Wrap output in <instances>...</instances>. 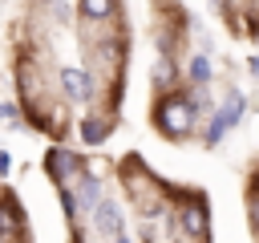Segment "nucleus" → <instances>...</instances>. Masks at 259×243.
Segmentation results:
<instances>
[{
  "label": "nucleus",
  "instance_id": "9b49d317",
  "mask_svg": "<svg viewBox=\"0 0 259 243\" xmlns=\"http://www.w3.org/2000/svg\"><path fill=\"white\" fill-rule=\"evenodd\" d=\"M154 77H158V81H162V85H170V81H174V65H170V61H166V57H162V61H158V65H154Z\"/></svg>",
  "mask_w": 259,
  "mask_h": 243
},
{
  "label": "nucleus",
  "instance_id": "f8f14e48",
  "mask_svg": "<svg viewBox=\"0 0 259 243\" xmlns=\"http://www.w3.org/2000/svg\"><path fill=\"white\" fill-rule=\"evenodd\" d=\"M251 223H255V227H259V198H255V202H251Z\"/></svg>",
  "mask_w": 259,
  "mask_h": 243
},
{
  "label": "nucleus",
  "instance_id": "ddd939ff",
  "mask_svg": "<svg viewBox=\"0 0 259 243\" xmlns=\"http://www.w3.org/2000/svg\"><path fill=\"white\" fill-rule=\"evenodd\" d=\"M117 243H130V239H125V235H117Z\"/></svg>",
  "mask_w": 259,
  "mask_h": 243
},
{
  "label": "nucleus",
  "instance_id": "39448f33",
  "mask_svg": "<svg viewBox=\"0 0 259 243\" xmlns=\"http://www.w3.org/2000/svg\"><path fill=\"white\" fill-rule=\"evenodd\" d=\"M20 235V215L12 211V202H0V239H16Z\"/></svg>",
  "mask_w": 259,
  "mask_h": 243
},
{
  "label": "nucleus",
  "instance_id": "f03ea898",
  "mask_svg": "<svg viewBox=\"0 0 259 243\" xmlns=\"http://www.w3.org/2000/svg\"><path fill=\"white\" fill-rule=\"evenodd\" d=\"M182 231H186L190 239H202V235H206V211L194 207V202L182 207Z\"/></svg>",
  "mask_w": 259,
  "mask_h": 243
},
{
  "label": "nucleus",
  "instance_id": "7ed1b4c3",
  "mask_svg": "<svg viewBox=\"0 0 259 243\" xmlns=\"http://www.w3.org/2000/svg\"><path fill=\"white\" fill-rule=\"evenodd\" d=\"M239 117H243V93H239V89H231V93H227V101H223V109H219V122L231 130Z\"/></svg>",
  "mask_w": 259,
  "mask_h": 243
},
{
  "label": "nucleus",
  "instance_id": "f257e3e1",
  "mask_svg": "<svg viewBox=\"0 0 259 243\" xmlns=\"http://www.w3.org/2000/svg\"><path fill=\"white\" fill-rule=\"evenodd\" d=\"M194 122H198V109H194V101H186V97H170V101H162V109H158V126H162L170 138H186Z\"/></svg>",
  "mask_w": 259,
  "mask_h": 243
},
{
  "label": "nucleus",
  "instance_id": "20e7f679",
  "mask_svg": "<svg viewBox=\"0 0 259 243\" xmlns=\"http://www.w3.org/2000/svg\"><path fill=\"white\" fill-rule=\"evenodd\" d=\"M93 219H97V227H101L105 235H117V207H113V202H97V207H93Z\"/></svg>",
  "mask_w": 259,
  "mask_h": 243
},
{
  "label": "nucleus",
  "instance_id": "0eeeda50",
  "mask_svg": "<svg viewBox=\"0 0 259 243\" xmlns=\"http://www.w3.org/2000/svg\"><path fill=\"white\" fill-rule=\"evenodd\" d=\"M81 12L89 20H105V16H113V0H81Z\"/></svg>",
  "mask_w": 259,
  "mask_h": 243
},
{
  "label": "nucleus",
  "instance_id": "423d86ee",
  "mask_svg": "<svg viewBox=\"0 0 259 243\" xmlns=\"http://www.w3.org/2000/svg\"><path fill=\"white\" fill-rule=\"evenodd\" d=\"M61 81H65V93H69V97H85V93H89V81H85L81 69H65Z\"/></svg>",
  "mask_w": 259,
  "mask_h": 243
},
{
  "label": "nucleus",
  "instance_id": "9d476101",
  "mask_svg": "<svg viewBox=\"0 0 259 243\" xmlns=\"http://www.w3.org/2000/svg\"><path fill=\"white\" fill-rule=\"evenodd\" d=\"M105 130H109V126H105V122H97V117H89V122L81 126V134H85V142H97V138H105Z\"/></svg>",
  "mask_w": 259,
  "mask_h": 243
},
{
  "label": "nucleus",
  "instance_id": "6e6552de",
  "mask_svg": "<svg viewBox=\"0 0 259 243\" xmlns=\"http://www.w3.org/2000/svg\"><path fill=\"white\" fill-rule=\"evenodd\" d=\"M190 81H194V85H206V81H210V61H206V53L190 57Z\"/></svg>",
  "mask_w": 259,
  "mask_h": 243
},
{
  "label": "nucleus",
  "instance_id": "1a4fd4ad",
  "mask_svg": "<svg viewBox=\"0 0 259 243\" xmlns=\"http://www.w3.org/2000/svg\"><path fill=\"white\" fill-rule=\"evenodd\" d=\"M77 202H81V207H89V211L97 207V182H93V178H85V182H81V194H77Z\"/></svg>",
  "mask_w": 259,
  "mask_h": 243
},
{
  "label": "nucleus",
  "instance_id": "4468645a",
  "mask_svg": "<svg viewBox=\"0 0 259 243\" xmlns=\"http://www.w3.org/2000/svg\"><path fill=\"white\" fill-rule=\"evenodd\" d=\"M0 243H4V239H0Z\"/></svg>",
  "mask_w": 259,
  "mask_h": 243
}]
</instances>
